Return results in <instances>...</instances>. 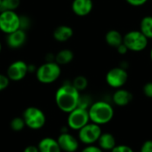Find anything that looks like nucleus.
<instances>
[{"label":"nucleus","instance_id":"1","mask_svg":"<svg viewBox=\"0 0 152 152\" xmlns=\"http://www.w3.org/2000/svg\"><path fill=\"white\" fill-rule=\"evenodd\" d=\"M80 92L71 83H64L55 93V102L57 107L65 113H69L77 108Z\"/></svg>","mask_w":152,"mask_h":152},{"label":"nucleus","instance_id":"2","mask_svg":"<svg viewBox=\"0 0 152 152\" xmlns=\"http://www.w3.org/2000/svg\"><path fill=\"white\" fill-rule=\"evenodd\" d=\"M88 113L90 121L99 126L108 124L114 117L113 107L104 101H98L92 103L88 109Z\"/></svg>","mask_w":152,"mask_h":152},{"label":"nucleus","instance_id":"3","mask_svg":"<svg viewBox=\"0 0 152 152\" xmlns=\"http://www.w3.org/2000/svg\"><path fill=\"white\" fill-rule=\"evenodd\" d=\"M37 79L42 84H52L61 76V66L55 61H45L36 70Z\"/></svg>","mask_w":152,"mask_h":152},{"label":"nucleus","instance_id":"4","mask_svg":"<svg viewBox=\"0 0 152 152\" xmlns=\"http://www.w3.org/2000/svg\"><path fill=\"white\" fill-rule=\"evenodd\" d=\"M149 39L140 30H131L123 36V43L128 51L134 53L142 52L148 46Z\"/></svg>","mask_w":152,"mask_h":152},{"label":"nucleus","instance_id":"5","mask_svg":"<svg viewBox=\"0 0 152 152\" xmlns=\"http://www.w3.org/2000/svg\"><path fill=\"white\" fill-rule=\"evenodd\" d=\"M22 118L25 122L26 126L32 130L41 129L46 121V118L43 110L37 107L27 108L22 114Z\"/></svg>","mask_w":152,"mask_h":152},{"label":"nucleus","instance_id":"6","mask_svg":"<svg viewBox=\"0 0 152 152\" xmlns=\"http://www.w3.org/2000/svg\"><path fill=\"white\" fill-rule=\"evenodd\" d=\"M20 29V15L15 11L0 12V30L8 35Z\"/></svg>","mask_w":152,"mask_h":152},{"label":"nucleus","instance_id":"7","mask_svg":"<svg viewBox=\"0 0 152 152\" xmlns=\"http://www.w3.org/2000/svg\"><path fill=\"white\" fill-rule=\"evenodd\" d=\"M102 133L101 126L91 122L78 130V140L84 144L91 145L98 142Z\"/></svg>","mask_w":152,"mask_h":152},{"label":"nucleus","instance_id":"8","mask_svg":"<svg viewBox=\"0 0 152 152\" xmlns=\"http://www.w3.org/2000/svg\"><path fill=\"white\" fill-rule=\"evenodd\" d=\"M68 114L69 116L67 118V124L68 126L72 130L78 131L90 121L88 110L77 107Z\"/></svg>","mask_w":152,"mask_h":152},{"label":"nucleus","instance_id":"9","mask_svg":"<svg viewBox=\"0 0 152 152\" xmlns=\"http://www.w3.org/2000/svg\"><path fill=\"white\" fill-rule=\"evenodd\" d=\"M127 71L121 67L112 68L106 74V83L112 88H122L127 82Z\"/></svg>","mask_w":152,"mask_h":152},{"label":"nucleus","instance_id":"10","mask_svg":"<svg viewBox=\"0 0 152 152\" xmlns=\"http://www.w3.org/2000/svg\"><path fill=\"white\" fill-rule=\"evenodd\" d=\"M28 73V64L25 61L19 60L12 62L8 66L6 76L8 77L10 81L18 82L22 80L27 76Z\"/></svg>","mask_w":152,"mask_h":152},{"label":"nucleus","instance_id":"11","mask_svg":"<svg viewBox=\"0 0 152 152\" xmlns=\"http://www.w3.org/2000/svg\"><path fill=\"white\" fill-rule=\"evenodd\" d=\"M61 151L76 152L78 149L79 142L78 140L68 132L61 133V134L56 139Z\"/></svg>","mask_w":152,"mask_h":152},{"label":"nucleus","instance_id":"12","mask_svg":"<svg viewBox=\"0 0 152 152\" xmlns=\"http://www.w3.org/2000/svg\"><path fill=\"white\" fill-rule=\"evenodd\" d=\"M27 40L26 31L22 29H17L8 35H6V44L12 49H17L21 47Z\"/></svg>","mask_w":152,"mask_h":152},{"label":"nucleus","instance_id":"13","mask_svg":"<svg viewBox=\"0 0 152 152\" xmlns=\"http://www.w3.org/2000/svg\"><path fill=\"white\" fill-rule=\"evenodd\" d=\"M93 0H73L71 4L72 12L79 17L87 16L93 10Z\"/></svg>","mask_w":152,"mask_h":152},{"label":"nucleus","instance_id":"14","mask_svg":"<svg viewBox=\"0 0 152 152\" xmlns=\"http://www.w3.org/2000/svg\"><path fill=\"white\" fill-rule=\"evenodd\" d=\"M133 94L131 92H129L126 89L118 88L113 94L112 101L117 106L125 107L127 106L133 101Z\"/></svg>","mask_w":152,"mask_h":152},{"label":"nucleus","instance_id":"15","mask_svg":"<svg viewBox=\"0 0 152 152\" xmlns=\"http://www.w3.org/2000/svg\"><path fill=\"white\" fill-rule=\"evenodd\" d=\"M39 152H61L60 145L56 139L45 137L40 140L37 145Z\"/></svg>","mask_w":152,"mask_h":152},{"label":"nucleus","instance_id":"16","mask_svg":"<svg viewBox=\"0 0 152 152\" xmlns=\"http://www.w3.org/2000/svg\"><path fill=\"white\" fill-rule=\"evenodd\" d=\"M73 29L71 27L67 25H61L53 30V38L61 43L69 40L73 37Z\"/></svg>","mask_w":152,"mask_h":152},{"label":"nucleus","instance_id":"17","mask_svg":"<svg viewBox=\"0 0 152 152\" xmlns=\"http://www.w3.org/2000/svg\"><path fill=\"white\" fill-rule=\"evenodd\" d=\"M97 142H98V146L102 151H111L117 146V142L114 135L110 133H102Z\"/></svg>","mask_w":152,"mask_h":152},{"label":"nucleus","instance_id":"18","mask_svg":"<svg viewBox=\"0 0 152 152\" xmlns=\"http://www.w3.org/2000/svg\"><path fill=\"white\" fill-rule=\"evenodd\" d=\"M73 59L74 53L69 49H62L54 55V61L60 66L70 63L73 61Z\"/></svg>","mask_w":152,"mask_h":152},{"label":"nucleus","instance_id":"19","mask_svg":"<svg viewBox=\"0 0 152 152\" xmlns=\"http://www.w3.org/2000/svg\"><path fill=\"white\" fill-rule=\"evenodd\" d=\"M105 41L110 46L117 48L123 43V36L119 31L116 29H110L105 35Z\"/></svg>","mask_w":152,"mask_h":152},{"label":"nucleus","instance_id":"20","mask_svg":"<svg viewBox=\"0 0 152 152\" xmlns=\"http://www.w3.org/2000/svg\"><path fill=\"white\" fill-rule=\"evenodd\" d=\"M140 31L148 38L152 39V16H145L140 22Z\"/></svg>","mask_w":152,"mask_h":152},{"label":"nucleus","instance_id":"21","mask_svg":"<svg viewBox=\"0 0 152 152\" xmlns=\"http://www.w3.org/2000/svg\"><path fill=\"white\" fill-rule=\"evenodd\" d=\"M20 4V0H2L0 4V12L15 11Z\"/></svg>","mask_w":152,"mask_h":152},{"label":"nucleus","instance_id":"22","mask_svg":"<svg viewBox=\"0 0 152 152\" xmlns=\"http://www.w3.org/2000/svg\"><path fill=\"white\" fill-rule=\"evenodd\" d=\"M71 84L78 92H81V91H84L86 89V87L88 86V80L84 76H77L73 79Z\"/></svg>","mask_w":152,"mask_h":152},{"label":"nucleus","instance_id":"23","mask_svg":"<svg viewBox=\"0 0 152 152\" xmlns=\"http://www.w3.org/2000/svg\"><path fill=\"white\" fill-rule=\"evenodd\" d=\"M25 126H26V125H25V122H24L22 117H15L11 120L10 127L14 132H20V131L23 130Z\"/></svg>","mask_w":152,"mask_h":152},{"label":"nucleus","instance_id":"24","mask_svg":"<svg viewBox=\"0 0 152 152\" xmlns=\"http://www.w3.org/2000/svg\"><path fill=\"white\" fill-rule=\"evenodd\" d=\"M92 105V102H91V98L88 95H81L79 96V100H78V104L77 107L78 108H82L85 110H88L89 107Z\"/></svg>","mask_w":152,"mask_h":152},{"label":"nucleus","instance_id":"25","mask_svg":"<svg viewBox=\"0 0 152 152\" xmlns=\"http://www.w3.org/2000/svg\"><path fill=\"white\" fill-rule=\"evenodd\" d=\"M31 21L29 18L26 15H20V28L26 31L28 28H30Z\"/></svg>","mask_w":152,"mask_h":152},{"label":"nucleus","instance_id":"26","mask_svg":"<svg viewBox=\"0 0 152 152\" xmlns=\"http://www.w3.org/2000/svg\"><path fill=\"white\" fill-rule=\"evenodd\" d=\"M10 84V79L6 75L0 74V92L5 90Z\"/></svg>","mask_w":152,"mask_h":152},{"label":"nucleus","instance_id":"27","mask_svg":"<svg viewBox=\"0 0 152 152\" xmlns=\"http://www.w3.org/2000/svg\"><path fill=\"white\" fill-rule=\"evenodd\" d=\"M110 152H134V150L128 145H117Z\"/></svg>","mask_w":152,"mask_h":152},{"label":"nucleus","instance_id":"28","mask_svg":"<svg viewBox=\"0 0 152 152\" xmlns=\"http://www.w3.org/2000/svg\"><path fill=\"white\" fill-rule=\"evenodd\" d=\"M143 94L146 97L152 99V82H148L143 86Z\"/></svg>","mask_w":152,"mask_h":152},{"label":"nucleus","instance_id":"29","mask_svg":"<svg viewBox=\"0 0 152 152\" xmlns=\"http://www.w3.org/2000/svg\"><path fill=\"white\" fill-rule=\"evenodd\" d=\"M140 152H152V141L148 140L144 142L141 147Z\"/></svg>","mask_w":152,"mask_h":152},{"label":"nucleus","instance_id":"30","mask_svg":"<svg viewBox=\"0 0 152 152\" xmlns=\"http://www.w3.org/2000/svg\"><path fill=\"white\" fill-rule=\"evenodd\" d=\"M81 152H103V151L99 146L91 144V145H87L86 147H85Z\"/></svg>","mask_w":152,"mask_h":152},{"label":"nucleus","instance_id":"31","mask_svg":"<svg viewBox=\"0 0 152 152\" xmlns=\"http://www.w3.org/2000/svg\"><path fill=\"white\" fill-rule=\"evenodd\" d=\"M149 0H126V2L127 4H129L132 6H135V7L142 6V5L145 4Z\"/></svg>","mask_w":152,"mask_h":152},{"label":"nucleus","instance_id":"32","mask_svg":"<svg viewBox=\"0 0 152 152\" xmlns=\"http://www.w3.org/2000/svg\"><path fill=\"white\" fill-rule=\"evenodd\" d=\"M117 51H118V53H119V54H126L127 52H128V49H127V47L124 45V43H122L121 45H119L118 47H117Z\"/></svg>","mask_w":152,"mask_h":152},{"label":"nucleus","instance_id":"33","mask_svg":"<svg viewBox=\"0 0 152 152\" xmlns=\"http://www.w3.org/2000/svg\"><path fill=\"white\" fill-rule=\"evenodd\" d=\"M23 152H39V151H38L37 146H35V145H28V146H27V147L24 149Z\"/></svg>","mask_w":152,"mask_h":152},{"label":"nucleus","instance_id":"34","mask_svg":"<svg viewBox=\"0 0 152 152\" xmlns=\"http://www.w3.org/2000/svg\"><path fill=\"white\" fill-rule=\"evenodd\" d=\"M150 57H151V60L152 61V48L151 49V52H150Z\"/></svg>","mask_w":152,"mask_h":152},{"label":"nucleus","instance_id":"35","mask_svg":"<svg viewBox=\"0 0 152 152\" xmlns=\"http://www.w3.org/2000/svg\"><path fill=\"white\" fill-rule=\"evenodd\" d=\"M1 51H2V45H1V43H0V53H1Z\"/></svg>","mask_w":152,"mask_h":152},{"label":"nucleus","instance_id":"36","mask_svg":"<svg viewBox=\"0 0 152 152\" xmlns=\"http://www.w3.org/2000/svg\"><path fill=\"white\" fill-rule=\"evenodd\" d=\"M1 1H2V0H0V4H1Z\"/></svg>","mask_w":152,"mask_h":152}]
</instances>
